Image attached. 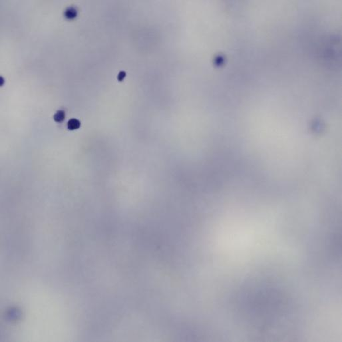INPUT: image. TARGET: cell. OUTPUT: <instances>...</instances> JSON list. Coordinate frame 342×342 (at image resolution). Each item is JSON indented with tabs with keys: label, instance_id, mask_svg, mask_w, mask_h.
Instances as JSON below:
<instances>
[{
	"label": "cell",
	"instance_id": "cell-2",
	"mask_svg": "<svg viewBox=\"0 0 342 342\" xmlns=\"http://www.w3.org/2000/svg\"><path fill=\"white\" fill-rule=\"evenodd\" d=\"M80 126H81L80 121L79 120L75 119H72L69 120L68 123H67V128H68L69 130H71V131L79 129Z\"/></svg>",
	"mask_w": 342,
	"mask_h": 342
},
{
	"label": "cell",
	"instance_id": "cell-3",
	"mask_svg": "<svg viewBox=\"0 0 342 342\" xmlns=\"http://www.w3.org/2000/svg\"><path fill=\"white\" fill-rule=\"evenodd\" d=\"M65 118V114L63 110H58L54 115V120L57 123L62 122Z\"/></svg>",
	"mask_w": 342,
	"mask_h": 342
},
{
	"label": "cell",
	"instance_id": "cell-1",
	"mask_svg": "<svg viewBox=\"0 0 342 342\" xmlns=\"http://www.w3.org/2000/svg\"><path fill=\"white\" fill-rule=\"evenodd\" d=\"M77 12L73 7H69L67 8L65 12V16L68 20H73V19L77 17Z\"/></svg>",
	"mask_w": 342,
	"mask_h": 342
}]
</instances>
